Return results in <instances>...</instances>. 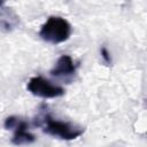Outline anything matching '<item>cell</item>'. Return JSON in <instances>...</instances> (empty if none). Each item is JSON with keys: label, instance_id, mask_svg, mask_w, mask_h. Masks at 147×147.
Segmentation results:
<instances>
[{"label": "cell", "instance_id": "obj_6", "mask_svg": "<svg viewBox=\"0 0 147 147\" xmlns=\"http://www.w3.org/2000/svg\"><path fill=\"white\" fill-rule=\"evenodd\" d=\"M101 56H102V59H103L107 63H111L110 54H109V52L107 51V48H106V47H102V48H101Z\"/></svg>", "mask_w": 147, "mask_h": 147}, {"label": "cell", "instance_id": "obj_3", "mask_svg": "<svg viewBox=\"0 0 147 147\" xmlns=\"http://www.w3.org/2000/svg\"><path fill=\"white\" fill-rule=\"evenodd\" d=\"M28 90L36 96H40L44 99H53L64 94V88L53 84L48 79L44 77L37 76L32 77L28 83Z\"/></svg>", "mask_w": 147, "mask_h": 147}, {"label": "cell", "instance_id": "obj_2", "mask_svg": "<svg viewBox=\"0 0 147 147\" xmlns=\"http://www.w3.org/2000/svg\"><path fill=\"white\" fill-rule=\"evenodd\" d=\"M44 132L63 140H72L80 137L84 132L83 129L72 125L71 123L63 122L46 115L44 117Z\"/></svg>", "mask_w": 147, "mask_h": 147}, {"label": "cell", "instance_id": "obj_4", "mask_svg": "<svg viewBox=\"0 0 147 147\" xmlns=\"http://www.w3.org/2000/svg\"><path fill=\"white\" fill-rule=\"evenodd\" d=\"M5 127L7 130H14L11 142L16 146L32 144L36 140V137L29 131L28 123L16 116L7 117L5 121Z\"/></svg>", "mask_w": 147, "mask_h": 147}, {"label": "cell", "instance_id": "obj_1", "mask_svg": "<svg viewBox=\"0 0 147 147\" xmlns=\"http://www.w3.org/2000/svg\"><path fill=\"white\" fill-rule=\"evenodd\" d=\"M71 34L70 23L60 16H51L41 26L39 36L47 42L61 44L69 39Z\"/></svg>", "mask_w": 147, "mask_h": 147}, {"label": "cell", "instance_id": "obj_5", "mask_svg": "<svg viewBox=\"0 0 147 147\" xmlns=\"http://www.w3.org/2000/svg\"><path fill=\"white\" fill-rule=\"evenodd\" d=\"M76 64L71 56L69 55H62L56 61L54 68L51 70V74L55 77H69L75 75L76 72Z\"/></svg>", "mask_w": 147, "mask_h": 147}]
</instances>
